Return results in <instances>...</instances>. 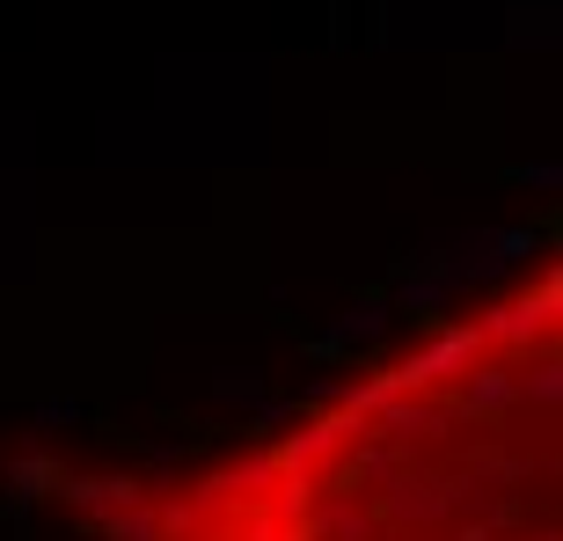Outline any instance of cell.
Returning <instances> with one entry per match:
<instances>
[{
	"instance_id": "6da1fadb",
	"label": "cell",
	"mask_w": 563,
	"mask_h": 541,
	"mask_svg": "<svg viewBox=\"0 0 563 541\" xmlns=\"http://www.w3.org/2000/svg\"><path fill=\"white\" fill-rule=\"evenodd\" d=\"M140 505L146 541H556V270Z\"/></svg>"
}]
</instances>
